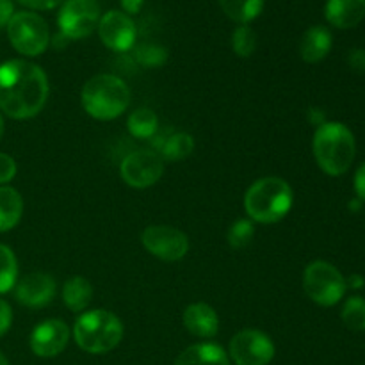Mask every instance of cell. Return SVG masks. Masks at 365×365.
Here are the masks:
<instances>
[{
	"mask_svg": "<svg viewBox=\"0 0 365 365\" xmlns=\"http://www.w3.org/2000/svg\"><path fill=\"white\" fill-rule=\"evenodd\" d=\"M292 202V189L284 178L264 177L253 182L246 191L245 209L257 223L273 225L287 216Z\"/></svg>",
	"mask_w": 365,
	"mask_h": 365,
	"instance_id": "3",
	"label": "cell"
},
{
	"mask_svg": "<svg viewBox=\"0 0 365 365\" xmlns=\"http://www.w3.org/2000/svg\"><path fill=\"white\" fill-rule=\"evenodd\" d=\"M128 132H130L134 138L138 139H153V135L159 130V120H157L155 113L152 109H141L134 110V113L128 116L127 121Z\"/></svg>",
	"mask_w": 365,
	"mask_h": 365,
	"instance_id": "23",
	"label": "cell"
},
{
	"mask_svg": "<svg viewBox=\"0 0 365 365\" xmlns=\"http://www.w3.org/2000/svg\"><path fill=\"white\" fill-rule=\"evenodd\" d=\"M24 214V200L13 187H0V232H9L20 223Z\"/></svg>",
	"mask_w": 365,
	"mask_h": 365,
	"instance_id": "20",
	"label": "cell"
},
{
	"mask_svg": "<svg viewBox=\"0 0 365 365\" xmlns=\"http://www.w3.org/2000/svg\"><path fill=\"white\" fill-rule=\"evenodd\" d=\"M182 321H184V327L187 328L189 334L200 339L216 337L217 330H220V317H217L216 310L207 303L189 305L182 316Z\"/></svg>",
	"mask_w": 365,
	"mask_h": 365,
	"instance_id": "15",
	"label": "cell"
},
{
	"mask_svg": "<svg viewBox=\"0 0 365 365\" xmlns=\"http://www.w3.org/2000/svg\"><path fill=\"white\" fill-rule=\"evenodd\" d=\"M341 319L346 328L353 331L365 330V299L360 296H351L346 299L341 310Z\"/></svg>",
	"mask_w": 365,
	"mask_h": 365,
	"instance_id": "24",
	"label": "cell"
},
{
	"mask_svg": "<svg viewBox=\"0 0 365 365\" xmlns=\"http://www.w3.org/2000/svg\"><path fill=\"white\" fill-rule=\"evenodd\" d=\"M365 284V278L362 274H351V277L346 280V287H351V289H362Z\"/></svg>",
	"mask_w": 365,
	"mask_h": 365,
	"instance_id": "37",
	"label": "cell"
},
{
	"mask_svg": "<svg viewBox=\"0 0 365 365\" xmlns=\"http://www.w3.org/2000/svg\"><path fill=\"white\" fill-rule=\"evenodd\" d=\"M100 18L98 0H64L57 20L64 38L82 39L93 34Z\"/></svg>",
	"mask_w": 365,
	"mask_h": 365,
	"instance_id": "8",
	"label": "cell"
},
{
	"mask_svg": "<svg viewBox=\"0 0 365 365\" xmlns=\"http://www.w3.org/2000/svg\"><path fill=\"white\" fill-rule=\"evenodd\" d=\"M135 57L141 64L145 66H159L166 61L168 52L163 48V46H157V45H143L139 46L138 52H135Z\"/></svg>",
	"mask_w": 365,
	"mask_h": 365,
	"instance_id": "28",
	"label": "cell"
},
{
	"mask_svg": "<svg viewBox=\"0 0 365 365\" xmlns=\"http://www.w3.org/2000/svg\"><path fill=\"white\" fill-rule=\"evenodd\" d=\"M143 2H145V0H121V6H123L125 13L138 14L139 11H141Z\"/></svg>",
	"mask_w": 365,
	"mask_h": 365,
	"instance_id": "35",
	"label": "cell"
},
{
	"mask_svg": "<svg viewBox=\"0 0 365 365\" xmlns=\"http://www.w3.org/2000/svg\"><path fill=\"white\" fill-rule=\"evenodd\" d=\"M324 16L337 29L356 27L365 16V0H328Z\"/></svg>",
	"mask_w": 365,
	"mask_h": 365,
	"instance_id": "16",
	"label": "cell"
},
{
	"mask_svg": "<svg viewBox=\"0 0 365 365\" xmlns=\"http://www.w3.org/2000/svg\"><path fill=\"white\" fill-rule=\"evenodd\" d=\"M143 246L164 262H177L189 252V239L182 230L168 225H152L141 234Z\"/></svg>",
	"mask_w": 365,
	"mask_h": 365,
	"instance_id": "10",
	"label": "cell"
},
{
	"mask_svg": "<svg viewBox=\"0 0 365 365\" xmlns=\"http://www.w3.org/2000/svg\"><path fill=\"white\" fill-rule=\"evenodd\" d=\"M360 209H362V200L353 198L351 202H349V210H351V212H356V210H360Z\"/></svg>",
	"mask_w": 365,
	"mask_h": 365,
	"instance_id": "38",
	"label": "cell"
},
{
	"mask_svg": "<svg viewBox=\"0 0 365 365\" xmlns=\"http://www.w3.org/2000/svg\"><path fill=\"white\" fill-rule=\"evenodd\" d=\"M18 262L13 250L6 245H0V294L11 291L16 284Z\"/></svg>",
	"mask_w": 365,
	"mask_h": 365,
	"instance_id": "25",
	"label": "cell"
},
{
	"mask_svg": "<svg viewBox=\"0 0 365 365\" xmlns=\"http://www.w3.org/2000/svg\"><path fill=\"white\" fill-rule=\"evenodd\" d=\"M348 64L353 71H356V73H365V50L364 48L351 50L348 56Z\"/></svg>",
	"mask_w": 365,
	"mask_h": 365,
	"instance_id": "30",
	"label": "cell"
},
{
	"mask_svg": "<svg viewBox=\"0 0 365 365\" xmlns=\"http://www.w3.org/2000/svg\"><path fill=\"white\" fill-rule=\"evenodd\" d=\"M7 36L11 45L21 56L36 57L48 48L50 31L46 21L31 11L14 13L7 24Z\"/></svg>",
	"mask_w": 365,
	"mask_h": 365,
	"instance_id": "7",
	"label": "cell"
},
{
	"mask_svg": "<svg viewBox=\"0 0 365 365\" xmlns=\"http://www.w3.org/2000/svg\"><path fill=\"white\" fill-rule=\"evenodd\" d=\"M355 192H356V198L362 200V202H365V163L362 164V166L356 170L355 173Z\"/></svg>",
	"mask_w": 365,
	"mask_h": 365,
	"instance_id": "33",
	"label": "cell"
},
{
	"mask_svg": "<svg viewBox=\"0 0 365 365\" xmlns=\"http://www.w3.org/2000/svg\"><path fill=\"white\" fill-rule=\"evenodd\" d=\"M16 175V163L7 153H0V184H7Z\"/></svg>",
	"mask_w": 365,
	"mask_h": 365,
	"instance_id": "29",
	"label": "cell"
},
{
	"mask_svg": "<svg viewBox=\"0 0 365 365\" xmlns=\"http://www.w3.org/2000/svg\"><path fill=\"white\" fill-rule=\"evenodd\" d=\"M56 296V280L41 271H32L14 284V298L29 309H41Z\"/></svg>",
	"mask_w": 365,
	"mask_h": 365,
	"instance_id": "14",
	"label": "cell"
},
{
	"mask_svg": "<svg viewBox=\"0 0 365 365\" xmlns=\"http://www.w3.org/2000/svg\"><path fill=\"white\" fill-rule=\"evenodd\" d=\"M157 138V135H153ZM159 141L155 143V152L163 157L164 160H171V163H177V160L187 159L189 155L195 150V139L187 132H173L168 138H157Z\"/></svg>",
	"mask_w": 365,
	"mask_h": 365,
	"instance_id": "18",
	"label": "cell"
},
{
	"mask_svg": "<svg viewBox=\"0 0 365 365\" xmlns=\"http://www.w3.org/2000/svg\"><path fill=\"white\" fill-rule=\"evenodd\" d=\"M11 323H13V312H11L9 303L0 299V337L9 330Z\"/></svg>",
	"mask_w": 365,
	"mask_h": 365,
	"instance_id": "31",
	"label": "cell"
},
{
	"mask_svg": "<svg viewBox=\"0 0 365 365\" xmlns=\"http://www.w3.org/2000/svg\"><path fill=\"white\" fill-rule=\"evenodd\" d=\"M264 2L266 0H220V6L230 20L248 25L262 13Z\"/></svg>",
	"mask_w": 365,
	"mask_h": 365,
	"instance_id": "22",
	"label": "cell"
},
{
	"mask_svg": "<svg viewBox=\"0 0 365 365\" xmlns=\"http://www.w3.org/2000/svg\"><path fill=\"white\" fill-rule=\"evenodd\" d=\"M253 235H255V227L250 220H237L232 223L227 232V241L230 248L242 250L252 245Z\"/></svg>",
	"mask_w": 365,
	"mask_h": 365,
	"instance_id": "26",
	"label": "cell"
},
{
	"mask_svg": "<svg viewBox=\"0 0 365 365\" xmlns=\"http://www.w3.org/2000/svg\"><path fill=\"white\" fill-rule=\"evenodd\" d=\"M93 299V285L88 278L73 277L64 284L63 302L71 312H84Z\"/></svg>",
	"mask_w": 365,
	"mask_h": 365,
	"instance_id": "21",
	"label": "cell"
},
{
	"mask_svg": "<svg viewBox=\"0 0 365 365\" xmlns=\"http://www.w3.org/2000/svg\"><path fill=\"white\" fill-rule=\"evenodd\" d=\"M175 365H230L223 348L210 342L189 346L177 359Z\"/></svg>",
	"mask_w": 365,
	"mask_h": 365,
	"instance_id": "19",
	"label": "cell"
},
{
	"mask_svg": "<svg viewBox=\"0 0 365 365\" xmlns=\"http://www.w3.org/2000/svg\"><path fill=\"white\" fill-rule=\"evenodd\" d=\"M48 98V78L43 68L13 59L0 64V110L13 120H29L41 113Z\"/></svg>",
	"mask_w": 365,
	"mask_h": 365,
	"instance_id": "1",
	"label": "cell"
},
{
	"mask_svg": "<svg viewBox=\"0 0 365 365\" xmlns=\"http://www.w3.org/2000/svg\"><path fill=\"white\" fill-rule=\"evenodd\" d=\"M232 46L239 57H250L257 48V34L250 25H239L234 31Z\"/></svg>",
	"mask_w": 365,
	"mask_h": 365,
	"instance_id": "27",
	"label": "cell"
},
{
	"mask_svg": "<svg viewBox=\"0 0 365 365\" xmlns=\"http://www.w3.org/2000/svg\"><path fill=\"white\" fill-rule=\"evenodd\" d=\"M75 342L91 355L110 351L123 339V324L120 317L103 309L89 310L77 319L73 327Z\"/></svg>",
	"mask_w": 365,
	"mask_h": 365,
	"instance_id": "5",
	"label": "cell"
},
{
	"mask_svg": "<svg viewBox=\"0 0 365 365\" xmlns=\"http://www.w3.org/2000/svg\"><path fill=\"white\" fill-rule=\"evenodd\" d=\"M303 289L314 303L321 307H334L344 298L346 278L330 262L316 260L309 264L303 273Z\"/></svg>",
	"mask_w": 365,
	"mask_h": 365,
	"instance_id": "6",
	"label": "cell"
},
{
	"mask_svg": "<svg viewBox=\"0 0 365 365\" xmlns=\"http://www.w3.org/2000/svg\"><path fill=\"white\" fill-rule=\"evenodd\" d=\"M81 103L91 118L109 121L125 113L130 103V89L116 75H96L82 88Z\"/></svg>",
	"mask_w": 365,
	"mask_h": 365,
	"instance_id": "4",
	"label": "cell"
},
{
	"mask_svg": "<svg viewBox=\"0 0 365 365\" xmlns=\"http://www.w3.org/2000/svg\"><path fill=\"white\" fill-rule=\"evenodd\" d=\"M164 173V159L152 148H141L128 153L120 166V175L134 189L152 187Z\"/></svg>",
	"mask_w": 365,
	"mask_h": 365,
	"instance_id": "9",
	"label": "cell"
},
{
	"mask_svg": "<svg viewBox=\"0 0 365 365\" xmlns=\"http://www.w3.org/2000/svg\"><path fill=\"white\" fill-rule=\"evenodd\" d=\"M70 341V328L61 319L39 323L31 334V349L36 356L52 359L64 351Z\"/></svg>",
	"mask_w": 365,
	"mask_h": 365,
	"instance_id": "13",
	"label": "cell"
},
{
	"mask_svg": "<svg viewBox=\"0 0 365 365\" xmlns=\"http://www.w3.org/2000/svg\"><path fill=\"white\" fill-rule=\"evenodd\" d=\"M98 36L107 48L127 52L134 46L138 29L134 20L121 11H109L98 21Z\"/></svg>",
	"mask_w": 365,
	"mask_h": 365,
	"instance_id": "12",
	"label": "cell"
},
{
	"mask_svg": "<svg viewBox=\"0 0 365 365\" xmlns=\"http://www.w3.org/2000/svg\"><path fill=\"white\" fill-rule=\"evenodd\" d=\"M230 356L237 365H267L274 356V344L264 331L242 330L232 337Z\"/></svg>",
	"mask_w": 365,
	"mask_h": 365,
	"instance_id": "11",
	"label": "cell"
},
{
	"mask_svg": "<svg viewBox=\"0 0 365 365\" xmlns=\"http://www.w3.org/2000/svg\"><path fill=\"white\" fill-rule=\"evenodd\" d=\"M314 157L321 170L330 177H341L351 168L356 155L353 132L339 121H327L317 127L312 141Z\"/></svg>",
	"mask_w": 365,
	"mask_h": 365,
	"instance_id": "2",
	"label": "cell"
},
{
	"mask_svg": "<svg viewBox=\"0 0 365 365\" xmlns=\"http://www.w3.org/2000/svg\"><path fill=\"white\" fill-rule=\"evenodd\" d=\"M2 135H4V120L2 116H0V139H2Z\"/></svg>",
	"mask_w": 365,
	"mask_h": 365,
	"instance_id": "39",
	"label": "cell"
},
{
	"mask_svg": "<svg viewBox=\"0 0 365 365\" xmlns=\"http://www.w3.org/2000/svg\"><path fill=\"white\" fill-rule=\"evenodd\" d=\"M331 43L334 39H331L330 31L323 25H314L303 34L299 41V56L305 63H319L330 53Z\"/></svg>",
	"mask_w": 365,
	"mask_h": 365,
	"instance_id": "17",
	"label": "cell"
},
{
	"mask_svg": "<svg viewBox=\"0 0 365 365\" xmlns=\"http://www.w3.org/2000/svg\"><path fill=\"white\" fill-rule=\"evenodd\" d=\"M0 365H9L7 364V359L2 355V353H0Z\"/></svg>",
	"mask_w": 365,
	"mask_h": 365,
	"instance_id": "40",
	"label": "cell"
},
{
	"mask_svg": "<svg viewBox=\"0 0 365 365\" xmlns=\"http://www.w3.org/2000/svg\"><path fill=\"white\" fill-rule=\"evenodd\" d=\"M309 120L316 127H321V125L327 123V116H324V113L321 109H309Z\"/></svg>",
	"mask_w": 365,
	"mask_h": 365,
	"instance_id": "36",
	"label": "cell"
},
{
	"mask_svg": "<svg viewBox=\"0 0 365 365\" xmlns=\"http://www.w3.org/2000/svg\"><path fill=\"white\" fill-rule=\"evenodd\" d=\"M21 6H27L31 9H39V11H48L53 9L56 6L63 4L64 0H18Z\"/></svg>",
	"mask_w": 365,
	"mask_h": 365,
	"instance_id": "32",
	"label": "cell"
},
{
	"mask_svg": "<svg viewBox=\"0 0 365 365\" xmlns=\"http://www.w3.org/2000/svg\"><path fill=\"white\" fill-rule=\"evenodd\" d=\"M13 14V2L11 0H0V29L7 27Z\"/></svg>",
	"mask_w": 365,
	"mask_h": 365,
	"instance_id": "34",
	"label": "cell"
}]
</instances>
